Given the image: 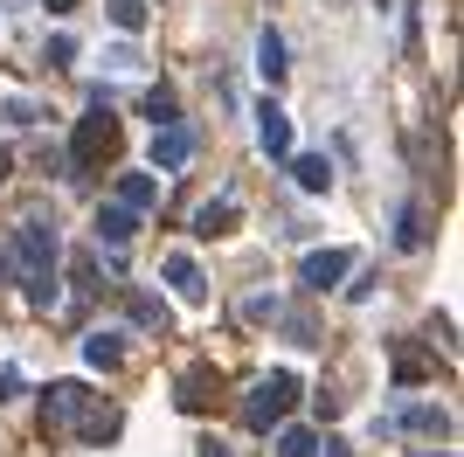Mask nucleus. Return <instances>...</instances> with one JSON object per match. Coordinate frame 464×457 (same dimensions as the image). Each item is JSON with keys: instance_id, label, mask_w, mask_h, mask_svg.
<instances>
[{"instance_id": "obj_1", "label": "nucleus", "mask_w": 464, "mask_h": 457, "mask_svg": "<svg viewBox=\"0 0 464 457\" xmlns=\"http://www.w3.org/2000/svg\"><path fill=\"white\" fill-rule=\"evenodd\" d=\"M14 249H21V285L49 305V298H56V228L21 222V228H14Z\"/></svg>"}, {"instance_id": "obj_2", "label": "nucleus", "mask_w": 464, "mask_h": 457, "mask_svg": "<svg viewBox=\"0 0 464 457\" xmlns=\"http://www.w3.org/2000/svg\"><path fill=\"white\" fill-rule=\"evenodd\" d=\"M111 152H118V118L104 112V104H97V112L77 125V139H70V167H77V173H91L97 160H111Z\"/></svg>"}, {"instance_id": "obj_3", "label": "nucleus", "mask_w": 464, "mask_h": 457, "mask_svg": "<svg viewBox=\"0 0 464 457\" xmlns=\"http://www.w3.org/2000/svg\"><path fill=\"white\" fill-rule=\"evenodd\" d=\"M291 402H298V381H291V374H271V381H256V388H250V402H243V423H250V430H271V423L285 416Z\"/></svg>"}, {"instance_id": "obj_4", "label": "nucleus", "mask_w": 464, "mask_h": 457, "mask_svg": "<svg viewBox=\"0 0 464 457\" xmlns=\"http://www.w3.org/2000/svg\"><path fill=\"white\" fill-rule=\"evenodd\" d=\"M83 416H91V388H83V381H56V388L42 395V423H49V430H70V423H83Z\"/></svg>"}, {"instance_id": "obj_5", "label": "nucleus", "mask_w": 464, "mask_h": 457, "mask_svg": "<svg viewBox=\"0 0 464 457\" xmlns=\"http://www.w3.org/2000/svg\"><path fill=\"white\" fill-rule=\"evenodd\" d=\"M188 152H194V139L180 132L174 118H167V125L153 132V167H167V173H174V167H188Z\"/></svg>"}, {"instance_id": "obj_6", "label": "nucleus", "mask_w": 464, "mask_h": 457, "mask_svg": "<svg viewBox=\"0 0 464 457\" xmlns=\"http://www.w3.org/2000/svg\"><path fill=\"white\" fill-rule=\"evenodd\" d=\"M256 139H264L271 160H285V152H291V118L277 112V104H264V112H256Z\"/></svg>"}, {"instance_id": "obj_7", "label": "nucleus", "mask_w": 464, "mask_h": 457, "mask_svg": "<svg viewBox=\"0 0 464 457\" xmlns=\"http://www.w3.org/2000/svg\"><path fill=\"white\" fill-rule=\"evenodd\" d=\"M132 209H125V201H118V209H97V243H111V249H125L132 243Z\"/></svg>"}, {"instance_id": "obj_8", "label": "nucleus", "mask_w": 464, "mask_h": 457, "mask_svg": "<svg viewBox=\"0 0 464 457\" xmlns=\"http://www.w3.org/2000/svg\"><path fill=\"white\" fill-rule=\"evenodd\" d=\"M340 270H347V249H312V257H305V285H312V291H326Z\"/></svg>"}, {"instance_id": "obj_9", "label": "nucleus", "mask_w": 464, "mask_h": 457, "mask_svg": "<svg viewBox=\"0 0 464 457\" xmlns=\"http://www.w3.org/2000/svg\"><path fill=\"white\" fill-rule=\"evenodd\" d=\"M215 388H222V374H215V367H194V374L180 381V409H208Z\"/></svg>"}, {"instance_id": "obj_10", "label": "nucleus", "mask_w": 464, "mask_h": 457, "mask_svg": "<svg viewBox=\"0 0 464 457\" xmlns=\"http://www.w3.org/2000/svg\"><path fill=\"white\" fill-rule=\"evenodd\" d=\"M167 277H174L180 298H208V285H201V270H194L188 257H167Z\"/></svg>"}, {"instance_id": "obj_11", "label": "nucleus", "mask_w": 464, "mask_h": 457, "mask_svg": "<svg viewBox=\"0 0 464 457\" xmlns=\"http://www.w3.org/2000/svg\"><path fill=\"white\" fill-rule=\"evenodd\" d=\"M229 222H236V201H208V209H201V236H229Z\"/></svg>"}, {"instance_id": "obj_12", "label": "nucleus", "mask_w": 464, "mask_h": 457, "mask_svg": "<svg viewBox=\"0 0 464 457\" xmlns=\"http://www.w3.org/2000/svg\"><path fill=\"white\" fill-rule=\"evenodd\" d=\"M118 201H125V209H153V180H146V173H125V180H118Z\"/></svg>"}, {"instance_id": "obj_13", "label": "nucleus", "mask_w": 464, "mask_h": 457, "mask_svg": "<svg viewBox=\"0 0 464 457\" xmlns=\"http://www.w3.org/2000/svg\"><path fill=\"white\" fill-rule=\"evenodd\" d=\"M256 56H264V63H256V70L271 76V83H277V76H285V42H277L271 28H264V42H256Z\"/></svg>"}, {"instance_id": "obj_14", "label": "nucleus", "mask_w": 464, "mask_h": 457, "mask_svg": "<svg viewBox=\"0 0 464 457\" xmlns=\"http://www.w3.org/2000/svg\"><path fill=\"white\" fill-rule=\"evenodd\" d=\"M277 457H319V437H312V430H285V437H277Z\"/></svg>"}, {"instance_id": "obj_15", "label": "nucleus", "mask_w": 464, "mask_h": 457, "mask_svg": "<svg viewBox=\"0 0 464 457\" xmlns=\"http://www.w3.org/2000/svg\"><path fill=\"white\" fill-rule=\"evenodd\" d=\"M291 173H298V188H312V194H319V188L333 180V167H326V160H312V152H305V160H298Z\"/></svg>"}, {"instance_id": "obj_16", "label": "nucleus", "mask_w": 464, "mask_h": 457, "mask_svg": "<svg viewBox=\"0 0 464 457\" xmlns=\"http://www.w3.org/2000/svg\"><path fill=\"white\" fill-rule=\"evenodd\" d=\"M83 354H91L97 367H118V354H125V346H118V333H91V346H83Z\"/></svg>"}, {"instance_id": "obj_17", "label": "nucleus", "mask_w": 464, "mask_h": 457, "mask_svg": "<svg viewBox=\"0 0 464 457\" xmlns=\"http://www.w3.org/2000/svg\"><path fill=\"white\" fill-rule=\"evenodd\" d=\"M111 21L118 28H146V0H111Z\"/></svg>"}, {"instance_id": "obj_18", "label": "nucleus", "mask_w": 464, "mask_h": 457, "mask_svg": "<svg viewBox=\"0 0 464 457\" xmlns=\"http://www.w3.org/2000/svg\"><path fill=\"white\" fill-rule=\"evenodd\" d=\"M132 312H139V326H167V305L160 298H132Z\"/></svg>"}, {"instance_id": "obj_19", "label": "nucleus", "mask_w": 464, "mask_h": 457, "mask_svg": "<svg viewBox=\"0 0 464 457\" xmlns=\"http://www.w3.org/2000/svg\"><path fill=\"white\" fill-rule=\"evenodd\" d=\"M146 118H153V125H167V118H174V97L153 91V97H146Z\"/></svg>"}, {"instance_id": "obj_20", "label": "nucleus", "mask_w": 464, "mask_h": 457, "mask_svg": "<svg viewBox=\"0 0 464 457\" xmlns=\"http://www.w3.org/2000/svg\"><path fill=\"white\" fill-rule=\"evenodd\" d=\"M423 236H430V228H423V215L409 209V215H402V249H416V243H423Z\"/></svg>"}, {"instance_id": "obj_21", "label": "nucleus", "mask_w": 464, "mask_h": 457, "mask_svg": "<svg viewBox=\"0 0 464 457\" xmlns=\"http://www.w3.org/2000/svg\"><path fill=\"white\" fill-rule=\"evenodd\" d=\"M14 395V367H0V402Z\"/></svg>"}, {"instance_id": "obj_22", "label": "nucleus", "mask_w": 464, "mask_h": 457, "mask_svg": "<svg viewBox=\"0 0 464 457\" xmlns=\"http://www.w3.org/2000/svg\"><path fill=\"white\" fill-rule=\"evenodd\" d=\"M208 457H229V451H222V443H208Z\"/></svg>"}, {"instance_id": "obj_23", "label": "nucleus", "mask_w": 464, "mask_h": 457, "mask_svg": "<svg viewBox=\"0 0 464 457\" xmlns=\"http://www.w3.org/2000/svg\"><path fill=\"white\" fill-rule=\"evenodd\" d=\"M0 180H7V152H0Z\"/></svg>"}]
</instances>
